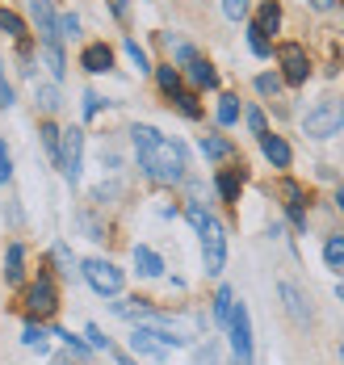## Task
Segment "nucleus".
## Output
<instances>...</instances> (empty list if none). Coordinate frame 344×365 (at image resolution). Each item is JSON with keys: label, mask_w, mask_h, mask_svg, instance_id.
Segmentation results:
<instances>
[{"label": "nucleus", "mask_w": 344, "mask_h": 365, "mask_svg": "<svg viewBox=\"0 0 344 365\" xmlns=\"http://www.w3.org/2000/svg\"><path fill=\"white\" fill-rule=\"evenodd\" d=\"M30 13H34V21H38L42 42H59V17H55L51 0H30Z\"/></svg>", "instance_id": "9b49d317"}, {"label": "nucleus", "mask_w": 344, "mask_h": 365, "mask_svg": "<svg viewBox=\"0 0 344 365\" xmlns=\"http://www.w3.org/2000/svg\"><path fill=\"white\" fill-rule=\"evenodd\" d=\"M80 155H84V135L72 126V130H63V143H59V168L68 181L80 177Z\"/></svg>", "instance_id": "0eeeda50"}, {"label": "nucleus", "mask_w": 344, "mask_h": 365, "mask_svg": "<svg viewBox=\"0 0 344 365\" xmlns=\"http://www.w3.org/2000/svg\"><path fill=\"white\" fill-rule=\"evenodd\" d=\"M261 147H265V155L277 164V168H286V164H290V147L281 143L277 135H261Z\"/></svg>", "instance_id": "dca6fc26"}, {"label": "nucleus", "mask_w": 344, "mask_h": 365, "mask_svg": "<svg viewBox=\"0 0 344 365\" xmlns=\"http://www.w3.org/2000/svg\"><path fill=\"white\" fill-rule=\"evenodd\" d=\"M223 13H227L231 21H244L248 17V0H223Z\"/></svg>", "instance_id": "2f4dec72"}, {"label": "nucleus", "mask_w": 344, "mask_h": 365, "mask_svg": "<svg viewBox=\"0 0 344 365\" xmlns=\"http://www.w3.org/2000/svg\"><path fill=\"white\" fill-rule=\"evenodd\" d=\"M181 59L189 63V80L197 84V88H214V84H219V72H214L206 59H197V51H193V46H181Z\"/></svg>", "instance_id": "9d476101"}, {"label": "nucleus", "mask_w": 344, "mask_h": 365, "mask_svg": "<svg viewBox=\"0 0 344 365\" xmlns=\"http://www.w3.org/2000/svg\"><path fill=\"white\" fill-rule=\"evenodd\" d=\"M135 269H139L143 277H160V273H164V260H160L152 248H135Z\"/></svg>", "instance_id": "4468645a"}, {"label": "nucleus", "mask_w": 344, "mask_h": 365, "mask_svg": "<svg viewBox=\"0 0 344 365\" xmlns=\"http://www.w3.org/2000/svg\"><path fill=\"white\" fill-rule=\"evenodd\" d=\"M172 101H177V110L185 113V118H202V106H197L193 93H172Z\"/></svg>", "instance_id": "bb28decb"}, {"label": "nucleus", "mask_w": 344, "mask_h": 365, "mask_svg": "<svg viewBox=\"0 0 344 365\" xmlns=\"http://www.w3.org/2000/svg\"><path fill=\"white\" fill-rule=\"evenodd\" d=\"M160 88H164V93H181V72H177V68H160Z\"/></svg>", "instance_id": "c756f323"}, {"label": "nucleus", "mask_w": 344, "mask_h": 365, "mask_svg": "<svg viewBox=\"0 0 344 365\" xmlns=\"http://www.w3.org/2000/svg\"><path fill=\"white\" fill-rule=\"evenodd\" d=\"M118 365H139V361H135V357H122V353H118Z\"/></svg>", "instance_id": "37998d69"}, {"label": "nucleus", "mask_w": 344, "mask_h": 365, "mask_svg": "<svg viewBox=\"0 0 344 365\" xmlns=\"http://www.w3.org/2000/svg\"><path fill=\"white\" fill-rule=\"evenodd\" d=\"M84 282L93 286L97 294H118L122 290V269H114L110 260H84Z\"/></svg>", "instance_id": "39448f33"}, {"label": "nucleus", "mask_w": 344, "mask_h": 365, "mask_svg": "<svg viewBox=\"0 0 344 365\" xmlns=\"http://www.w3.org/2000/svg\"><path fill=\"white\" fill-rule=\"evenodd\" d=\"M281 197H286V206H290V210H294V206H303V189H298L294 181L281 185Z\"/></svg>", "instance_id": "473e14b6"}, {"label": "nucleus", "mask_w": 344, "mask_h": 365, "mask_svg": "<svg viewBox=\"0 0 344 365\" xmlns=\"http://www.w3.org/2000/svg\"><path fill=\"white\" fill-rule=\"evenodd\" d=\"M281 302H286V311H290V315H294L298 324H306V319H311V311L303 307V294L294 290L290 282H281Z\"/></svg>", "instance_id": "ddd939ff"}, {"label": "nucleus", "mask_w": 344, "mask_h": 365, "mask_svg": "<svg viewBox=\"0 0 344 365\" xmlns=\"http://www.w3.org/2000/svg\"><path fill=\"white\" fill-rule=\"evenodd\" d=\"M135 151H139V168L160 185H177L185 177V147L168 135H160L155 126H135L130 130Z\"/></svg>", "instance_id": "f257e3e1"}, {"label": "nucleus", "mask_w": 344, "mask_h": 365, "mask_svg": "<svg viewBox=\"0 0 344 365\" xmlns=\"http://www.w3.org/2000/svg\"><path fill=\"white\" fill-rule=\"evenodd\" d=\"M88 344H93V349H105V353L114 349V344H110V336H101V328H97V324L88 328Z\"/></svg>", "instance_id": "f704fd0d"}, {"label": "nucleus", "mask_w": 344, "mask_h": 365, "mask_svg": "<svg viewBox=\"0 0 344 365\" xmlns=\"http://www.w3.org/2000/svg\"><path fill=\"white\" fill-rule=\"evenodd\" d=\"M21 260H26L21 244H13V248H9V264H4V277H9V282H21Z\"/></svg>", "instance_id": "b1692460"}, {"label": "nucleus", "mask_w": 344, "mask_h": 365, "mask_svg": "<svg viewBox=\"0 0 344 365\" xmlns=\"http://www.w3.org/2000/svg\"><path fill=\"white\" fill-rule=\"evenodd\" d=\"M42 55H46V68H51V76L55 80H63V51H59V42H42Z\"/></svg>", "instance_id": "f3484780"}, {"label": "nucleus", "mask_w": 344, "mask_h": 365, "mask_svg": "<svg viewBox=\"0 0 344 365\" xmlns=\"http://www.w3.org/2000/svg\"><path fill=\"white\" fill-rule=\"evenodd\" d=\"M256 88H261L265 97H273V93L281 88V80H277V76H256Z\"/></svg>", "instance_id": "c9c22d12"}, {"label": "nucleus", "mask_w": 344, "mask_h": 365, "mask_svg": "<svg viewBox=\"0 0 344 365\" xmlns=\"http://www.w3.org/2000/svg\"><path fill=\"white\" fill-rule=\"evenodd\" d=\"M306 135L311 139H332V135H340L344 130V106L340 101H319L315 110L306 113Z\"/></svg>", "instance_id": "7ed1b4c3"}, {"label": "nucleus", "mask_w": 344, "mask_h": 365, "mask_svg": "<svg viewBox=\"0 0 344 365\" xmlns=\"http://www.w3.org/2000/svg\"><path fill=\"white\" fill-rule=\"evenodd\" d=\"M323 260H328L332 269H340L344 264V235H332V240L323 244Z\"/></svg>", "instance_id": "4be33fe9"}, {"label": "nucleus", "mask_w": 344, "mask_h": 365, "mask_svg": "<svg viewBox=\"0 0 344 365\" xmlns=\"http://www.w3.org/2000/svg\"><path fill=\"white\" fill-rule=\"evenodd\" d=\"M76 30H80V21L72 13H63V17H59V38H76Z\"/></svg>", "instance_id": "72a5a7b5"}, {"label": "nucleus", "mask_w": 344, "mask_h": 365, "mask_svg": "<svg viewBox=\"0 0 344 365\" xmlns=\"http://www.w3.org/2000/svg\"><path fill=\"white\" fill-rule=\"evenodd\" d=\"M340 210H344V189H340Z\"/></svg>", "instance_id": "c03bdc74"}, {"label": "nucleus", "mask_w": 344, "mask_h": 365, "mask_svg": "<svg viewBox=\"0 0 344 365\" xmlns=\"http://www.w3.org/2000/svg\"><path fill=\"white\" fill-rule=\"evenodd\" d=\"M97 110H101V97L97 93H84V118H93Z\"/></svg>", "instance_id": "ea45409f"}, {"label": "nucleus", "mask_w": 344, "mask_h": 365, "mask_svg": "<svg viewBox=\"0 0 344 365\" xmlns=\"http://www.w3.org/2000/svg\"><path fill=\"white\" fill-rule=\"evenodd\" d=\"M248 126H252V135H269L265 113H261V110H252V113H248Z\"/></svg>", "instance_id": "e433bc0d"}, {"label": "nucleus", "mask_w": 344, "mask_h": 365, "mask_svg": "<svg viewBox=\"0 0 344 365\" xmlns=\"http://www.w3.org/2000/svg\"><path fill=\"white\" fill-rule=\"evenodd\" d=\"M122 46H126V55H130V63H135V68H139V72H152V68H147V55H143V46H139V42H135V38H126V42H122Z\"/></svg>", "instance_id": "c85d7f7f"}, {"label": "nucleus", "mask_w": 344, "mask_h": 365, "mask_svg": "<svg viewBox=\"0 0 344 365\" xmlns=\"http://www.w3.org/2000/svg\"><path fill=\"white\" fill-rule=\"evenodd\" d=\"M9 177H13V160H9V151L0 143V181H9Z\"/></svg>", "instance_id": "58836bf2"}, {"label": "nucleus", "mask_w": 344, "mask_h": 365, "mask_svg": "<svg viewBox=\"0 0 344 365\" xmlns=\"http://www.w3.org/2000/svg\"><path fill=\"white\" fill-rule=\"evenodd\" d=\"M227 331H231V353H235V365H252V319H248V307H244V302H235Z\"/></svg>", "instance_id": "20e7f679"}, {"label": "nucleus", "mask_w": 344, "mask_h": 365, "mask_svg": "<svg viewBox=\"0 0 344 365\" xmlns=\"http://www.w3.org/2000/svg\"><path fill=\"white\" fill-rule=\"evenodd\" d=\"M9 106H13V84L0 76V110H9Z\"/></svg>", "instance_id": "4c0bfd02"}, {"label": "nucleus", "mask_w": 344, "mask_h": 365, "mask_svg": "<svg viewBox=\"0 0 344 365\" xmlns=\"http://www.w3.org/2000/svg\"><path fill=\"white\" fill-rule=\"evenodd\" d=\"M185 219L197 227V235H202V260H206V273H223V264H227V231L219 227V219H210L202 206H189V215Z\"/></svg>", "instance_id": "f03ea898"}, {"label": "nucleus", "mask_w": 344, "mask_h": 365, "mask_svg": "<svg viewBox=\"0 0 344 365\" xmlns=\"http://www.w3.org/2000/svg\"><path fill=\"white\" fill-rule=\"evenodd\" d=\"M231 311H235V294L223 286L219 298H214V315H219V324H231Z\"/></svg>", "instance_id": "412c9836"}, {"label": "nucleus", "mask_w": 344, "mask_h": 365, "mask_svg": "<svg viewBox=\"0 0 344 365\" xmlns=\"http://www.w3.org/2000/svg\"><path fill=\"white\" fill-rule=\"evenodd\" d=\"M235 118H239V101H235V97H219V122L231 126Z\"/></svg>", "instance_id": "cd10ccee"}, {"label": "nucleus", "mask_w": 344, "mask_h": 365, "mask_svg": "<svg viewBox=\"0 0 344 365\" xmlns=\"http://www.w3.org/2000/svg\"><path fill=\"white\" fill-rule=\"evenodd\" d=\"M130 349H135L139 357H152V361H160V357L168 353V344L160 340V328H135V336H130Z\"/></svg>", "instance_id": "1a4fd4ad"}, {"label": "nucleus", "mask_w": 344, "mask_h": 365, "mask_svg": "<svg viewBox=\"0 0 344 365\" xmlns=\"http://www.w3.org/2000/svg\"><path fill=\"white\" fill-rule=\"evenodd\" d=\"M80 63H84L88 72H110V68H114V51H110L105 42H93V46H84Z\"/></svg>", "instance_id": "f8f14e48"}, {"label": "nucleus", "mask_w": 344, "mask_h": 365, "mask_svg": "<svg viewBox=\"0 0 344 365\" xmlns=\"http://www.w3.org/2000/svg\"><path fill=\"white\" fill-rule=\"evenodd\" d=\"M277 59H281V76H286L290 84H306L311 63H306V51L298 42H281V46H277Z\"/></svg>", "instance_id": "423d86ee"}, {"label": "nucleus", "mask_w": 344, "mask_h": 365, "mask_svg": "<svg viewBox=\"0 0 344 365\" xmlns=\"http://www.w3.org/2000/svg\"><path fill=\"white\" fill-rule=\"evenodd\" d=\"M46 336H51V331H42L38 324H26V331H21V344H26V349H38V353H46Z\"/></svg>", "instance_id": "aec40b11"}, {"label": "nucleus", "mask_w": 344, "mask_h": 365, "mask_svg": "<svg viewBox=\"0 0 344 365\" xmlns=\"http://www.w3.org/2000/svg\"><path fill=\"white\" fill-rule=\"evenodd\" d=\"M55 307H59V298H55V286H51V277H38V282L26 290V311H30V315H38V319H46Z\"/></svg>", "instance_id": "6e6552de"}, {"label": "nucleus", "mask_w": 344, "mask_h": 365, "mask_svg": "<svg viewBox=\"0 0 344 365\" xmlns=\"http://www.w3.org/2000/svg\"><path fill=\"white\" fill-rule=\"evenodd\" d=\"M332 4H336V0H311V9H319V13H328Z\"/></svg>", "instance_id": "79ce46f5"}, {"label": "nucleus", "mask_w": 344, "mask_h": 365, "mask_svg": "<svg viewBox=\"0 0 344 365\" xmlns=\"http://www.w3.org/2000/svg\"><path fill=\"white\" fill-rule=\"evenodd\" d=\"M256 26H261L265 34H277V26H281V4H277V0H265V4H261Z\"/></svg>", "instance_id": "2eb2a0df"}, {"label": "nucleus", "mask_w": 344, "mask_h": 365, "mask_svg": "<svg viewBox=\"0 0 344 365\" xmlns=\"http://www.w3.org/2000/svg\"><path fill=\"white\" fill-rule=\"evenodd\" d=\"M0 30L13 38H26V26H21V17L17 13H9V9H0Z\"/></svg>", "instance_id": "393cba45"}, {"label": "nucleus", "mask_w": 344, "mask_h": 365, "mask_svg": "<svg viewBox=\"0 0 344 365\" xmlns=\"http://www.w3.org/2000/svg\"><path fill=\"white\" fill-rule=\"evenodd\" d=\"M239 185H244V173H223V177H219V193H223L227 202H235V197H239Z\"/></svg>", "instance_id": "5701e85b"}, {"label": "nucleus", "mask_w": 344, "mask_h": 365, "mask_svg": "<svg viewBox=\"0 0 344 365\" xmlns=\"http://www.w3.org/2000/svg\"><path fill=\"white\" fill-rule=\"evenodd\" d=\"M38 135H42V147H46V155H51V160H55V164H59V143H63V130H59V126H51V122H46V126H42Z\"/></svg>", "instance_id": "6ab92c4d"}, {"label": "nucleus", "mask_w": 344, "mask_h": 365, "mask_svg": "<svg viewBox=\"0 0 344 365\" xmlns=\"http://www.w3.org/2000/svg\"><path fill=\"white\" fill-rule=\"evenodd\" d=\"M38 106L42 110H59V88L55 84H42L38 88Z\"/></svg>", "instance_id": "7c9ffc66"}, {"label": "nucleus", "mask_w": 344, "mask_h": 365, "mask_svg": "<svg viewBox=\"0 0 344 365\" xmlns=\"http://www.w3.org/2000/svg\"><path fill=\"white\" fill-rule=\"evenodd\" d=\"M248 46H252V55H261V59L273 51V46H269V34L261 30V26H252V30H248Z\"/></svg>", "instance_id": "a878e982"}, {"label": "nucleus", "mask_w": 344, "mask_h": 365, "mask_svg": "<svg viewBox=\"0 0 344 365\" xmlns=\"http://www.w3.org/2000/svg\"><path fill=\"white\" fill-rule=\"evenodd\" d=\"M202 155H210V160H227L231 143L227 139H219V135H202Z\"/></svg>", "instance_id": "a211bd4d"}, {"label": "nucleus", "mask_w": 344, "mask_h": 365, "mask_svg": "<svg viewBox=\"0 0 344 365\" xmlns=\"http://www.w3.org/2000/svg\"><path fill=\"white\" fill-rule=\"evenodd\" d=\"M193 365H219V357H214V349H210V344H206V349H202V353H197V361Z\"/></svg>", "instance_id": "a19ab883"}]
</instances>
